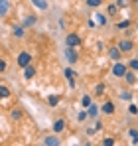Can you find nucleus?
<instances>
[{
    "label": "nucleus",
    "instance_id": "obj_1",
    "mask_svg": "<svg viewBox=\"0 0 138 146\" xmlns=\"http://www.w3.org/2000/svg\"><path fill=\"white\" fill-rule=\"evenodd\" d=\"M63 57L67 59L69 65H75L79 61V53H77V48H71V46H65L63 48Z\"/></svg>",
    "mask_w": 138,
    "mask_h": 146
},
{
    "label": "nucleus",
    "instance_id": "obj_2",
    "mask_svg": "<svg viewBox=\"0 0 138 146\" xmlns=\"http://www.w3.org/2000/svg\"><path fill=\"white\" fill-rule=\"evenodd\" d=\"M126 71H128V63H122V61H115V65L111 69V73L115 75L116 79H124Z\"/></svg>",
    "mask_w": 138,
    "mask_h": 146
},
{
    "label": "nucleus",
    "instance_id": "obj_3",
    "mask_svg": "<svg viewBox=\"0 0 138 146\" xmlns=\"http://www.w3.org/2000/svg\"><path fill=\"white\" fill-rule=\"evenodd\" d=\"M16 63H18L22 69L28 67V65H32V53H30V51H20L18 57H16Z\"/></svg>",
    "mask_w": 138,
    "mask_h": 146
},
{
    "label": "nucleus",
    "instance_id": "obj_4",
    "mask_svg": "<svg viewBox=\"0 0 138 146\" xmlns=\"http://www.w3.org/2000/svg\"><path fill=\"white\" fill-rule=\"evenodd\" d=\"M79 44H81V36H79V34H75V32H73V34H67V36H65V46L77 48Z\"/></svg>",
    "mask_w": 138,
    "mask_h": 146
},
{
    "label": "nucleus",
    "instance_id": "obj_5",
    "mask_svg": "<svg viewBox=\"0 0 138 146\" xmlns=\"http://www.w3.org/2000/svg\"><path fill=\"white\" fill-rule=\"evenodd\" d=\"M116 46L120 48V51H122V53H130V51L134 49L132 40H118V42H116Z\"/></svg>",
    "mask_w": 138,
    "mask_h": 146
},
{
    "label": "nucleus",
    "instance_id": "obj_6",
    "mask_svg": "<svg viewBox=\"0 0 138 146\" xmlns=\"http://www.w3.org/2000/svg\"><path fill=\"white\" fill-rule=\"evenodd\" d=\"M109 57L113 59V61H120L122 59V51L118 46H109Z\"/></svg>",
    "mask_w": 138,
    "mask_h": 146
},
{
    "label": "nucleus",
    "instance_id": "obj_7",
    "mask_svg": "<svg viewBox=\"0 0 138 146\" xmlns=\"http://www.w3.org/2000/svg\"><path fill=\"white\" fill-rule=\"evenodd\" d=\"M115 111H116V107H115L113 101H105L103 107H101V113L103 115H115Z\"/></svg>",
    "mask_w": 138,
    "mask_h": 146
},
{
    "label": "nucleus",
    "instance_id": "obj_8",
    "mask_svg": "<svg viewBox=\"0 0 138 146\" xmlns=\"http://www.w3.org/2000/svg\"><path fill=\"white\" fill-rule=\"evenodd\" d=\"M42 144H44V146H59V144H61V140H59L55 134H49V136H46V138L42 140Z\"/></svg>",
    "mask_w": 138,
    "mask_h": 146
},
{
    "label": "nucleus",
    "instance_id": "obj_9",
    "mask_svg": "<svg viewBox=\"0 0 138 146\" xmlns=\"http://www.w3.org/2000/svg\"><path fill=\"white\" fill-rule=\"evenodd\" d=\"M99 113H101V107H99V105L91 103V105L87 107V115H89V119H97V117H99Z\"/></svg>",
    "mask_w": 138,
    "mask_h": 146
},
{
    "label": "nucleus",
    "instance_id": "obj_10",
    "mask_svg": "<svg viewBox=\"0 0 138 146\" xmlns=\"http://www.w3.org/2000/svg\"><path fill=\"white\" fill-rule=\"evenodd\" d=\"M8 14H10V2L8 0H0V16L6 18Z\"/></svg>",
    "mask_w": 138,
    "mask_h": 146
},
{
    "label": "nucleus",
    "instance_id": "obj_11",
    "mask_svg": "<svg viewBox=\"0 0 138 146\" xmlns=\"http://www.w3.org/2000/svg\"><path fill=\"white\" fill-rule=\"evenodd\" d=\"M124 81H126L128 85H134V83H136V71L128 67V71H126V75H124Z\"/></svg>",
    "mask_w": 138,
    "mask_h": 146
},
{
    "label": "nucleus",
    "instance_id": "obj_12",
    "mask_svg": "<svg viewBox=\"0 0 138 146\" xmlns=\"http://www.w3.org/2000/svg\"><path fill=\"white\" fill-rule=\"evenodd\" d=\"M65 126H67V124H65L63 119H57V121L53 122V132H55V134H59V132H63V130H65Z\"/></svg>",
    "mask_w": 138,
    "mask_h": 146
},
{
    "label": "nucleus",
    "instance_id": "obj_13",
    "mask_svg": "<svg viewBox=\"0 0 138 146\" xmlns=\"http://www.w3.org/2000/svg\"><path fill=\"white\" fill-rule=\"evenodd\" d=\"M36 77V67L34 65H28V67H24V79H34Z\"/></svg>",
    "mask_w": 138,
    "mask_h": 146
},
{
    "label": "nucleus",
    "instance_id": "obj_14",
    "mask_svg": "<svg viewBox=\"0 0 138 146\" xmlns=\"http://www.w3.org/2000/svg\"><path fill=\"white\" fill-rule=\"evenodd\" d=\"M24 30H26V26H24V24H16L14 28H12L14 38H24Z\"/></svg>",
    "mask_w": 138,
    "mask_h": 146
},
{
    "label": "nucleus",
    "instance_id": "obj_15",
    "mask_svg": "<svg viewBox=\"0 0 138 146\" xmlns=\"http://www.w3.org/2000/svg\"><path fill=\"white\" fill-rule=\"evenodd\" d=\"M30 2H32V4L38 8V10H47V8H49L47 0H30Z\"/></svg>",
    "mask_w": 138,
    "mask_h": 146
},
{
    "label": "nucleus",
    "instance_id": "obj_16",
    "mask_svg": "<svg viewBox=\"0 0 138 146\" xmlns=\"http://www.w3.org/2000/svg\"><path fill=\"white\" fill-rule=\"evenodd\" d=\"M36 22H38V18H36V16H26L22 24L26 26V28H32V26H36Z\"/></svg>",
    "mask_w": 138,
    "mask_h": 146
},
{
    "label": "nucleus",
    "instance_id": "obj_17",
    "mask_svg": "<svg viewBox=\"0 0 138 146\" xmlns=\"http://www.w3.org/2000/svg\"><path fill=\"white\" fill-rule=\"evenodd\" d=\"M10 117H12V121H22L24 113L20 109H12V111H10Z\"/></svg>",
    "mask_w": 138,
    "mask_h": 146
},
{
    "label": "nucleus",
    "instance_id": "obj_18",
    "mask_svg": "<svg viewBox=\"0 0 138 146\" xmlns=\"http://www.w3.org/2000/svg\"><path fill=\"white\" fill-rule=\"evenodd\" d=\"M0 97H2V99H8V97H10V89H8L4 83L0 85Z\"/></svg>",
    "mask_w": 138,
    "mask_h": 146
},
{
    "label": "nucleus",
    "instance_id": "obj_19",
    "mask_svg": "<svg viewBox=\"0 0 138 146\" xmlns=\"http://www.w3.org/2000/svg\"><path fill=\"white\" fill-rule=\"evenodd\" d=\"M118 97L122 99V101H128V103H130V101H132V93H130V91H120Z\"/></svg>",
    "mask_w": 138,
    "mask_h": 146
},
{
    "label": "nucleus",
    "instance_id": "obj_20",
    "mask_svg": "<svg viewBox=\"0 0 138 146\" xmlns=\"http://www.w3.org/2000/svg\"><path fill=\"white\" fill-rule=\"evenodd\" d=\"M128 136L132 138V144H138V130L136 128H130L128 130Z\"/></svg>",
    "mask_w": 138,
    "mask_h": 146
},
{
    "label": "nucleus",
    "instance_id": "obj_21",
    "mask_svg": "<svg viewBox=\"0 0 138 146\" xmlns=\"http://www.w3.org/2000/svg\"><path fill=\"white\" fill-rule=\"evenodd\" d=\"M85 4H87L89 8H99V6L103 4V0H85Z\"/></svg>",
    "mask_w": 138,
    "mask_h": 146
},
{
    "label": "nucleus",
    "instance_id": "obj_22",
    "mask_svg": "<svg viewBox=\"0 0 138 146\" xmlns=\"http://www.w3.org/2000/svg\"><path fill=\"white\" fill-rule=\"evenodd\" d=\"M107 12H109V16H115L116 12H118V6H116V4H109V8H107Z\"/></svg>",
    "mask_w": 138,
    "mask_h": 146
},
{
    "label": "nucleus",
    "instance_id": "obj_23",
    "mask_svg": "<svg viewBox=\"0 0 138 146\" xmlns=\"http://www.w3.org/2000/svg\"><path fill=\"white\" fill-rule=\"evenodd\" d=\"M95 95H105V83H99L95 87Z\"/></svg>",
    "mask_w": 138,
    "mask_h": 146
},
{
    "label": "nucleus",
    "instance_id": "obj_24",
    "mask_svg": "<svg viewBox=\"0 0 138 146\" xmlns=\"http://www.w3.org/2000/svg\"><path fill=\"white\" fill-rule=\"evenodd\" d=\"M93 103V99L89 97V95H85V97L81 99V105H83V107H85V109H87V107H89V105H91Z\"/></svg>",
    "mask_w": 138,
    "mask_h": 146
},
{
    "label": "nucleus",
    "instance_id": "obj_25",
    "mask_svg": "<svg viewBox=\"0 0 138 146\" xmlns=\"http://www.w3.org/2000/svg\"><path fill=\"white\" fill-rule=\"evenodd\" d=\"M128 26H130V20H122V22L116 24V28H118V30H126Z\"/></svg>",
    "mask_w": 138,
    "mask_h": 146
},
{
    "label": "nucleus",
    "instance_id": "obj_26",
    "mask_svg": "<svg viewBox=\"0 0 138 146\" xmlns=\"http://www.w3.org/2000/svg\"><path fill=\"white\" fill-rule=\"evenodd\" d=\"M128 67H130V69H134V71H138V57H134V59H130V61H128Z\"/></svg>",
    "mask_w": 138,
    "mask_h": 146
},
{
    "label": "nucleus",
    "instance_id": "obj_27",
    "mask_svg": "<svg viewBox=\"0 0 138 146\" xmlns=\"http://www.w3.org/2000/svg\"><path fill=\"white\" fill-rule=\"evenodd\" d=\"M128 113H130V115H138V105L130 103V105H128Z\"/></svg>",
    "mask_w": 138,
    "mask_h": 146
},
{
    "label": "nucleus",
    "instance_id": "obj_28",
    "mask_svg": "<svg viewBox=\"0 0 138 146\" xmlns=\"http://www.w3.org/2000/svg\"><path fill=\"white\" fill-rule=\"evenodd\" d=\"M87 117H89V115H87V111H81V113L77 115V121L83 122V121H87Z\"/></svg>",
    "mask_w": 138,
    "mask_h": 146
},
{
    "label": "nucleus",
    "instance_id": "obj_29",
    "mask_svg": "<svg viewBox=\"0 0 138 146\" xmlns=\"http://www.w3.org/2000/svg\"><path fill=\"white\" fill-rule=\"evenodd\" d=\"M63 75H65V77H67V79H73V77H75V71H73V69H65V71H63Z\"/></svg>",
    "mask_w": 138,
    "mask_h": 146
},
{
    "label": "nucleus",
    "instance_id": "obj_30",
    "mask_svg": "<svg viewBox=\"0 0 138 146\" xmlns=\"http://www.w3.org/2000/svg\"><path fill=\"white\" fill-rule=\"evenodd\" d=\"M57 103H59V97H55V95H51V97H49V105H51V107H55Z\"/></svg>",
    "mask_w": 138,
    "mask_h": 146
},
{
    "label": "nucleus",
    "instance_id": "obj_31",
    "mask_svg": "<svg viewBox=\"0 0 138 146\" xmlns=\"http://www.w3.org/2000/svg\"><path fill=\"white\" fill-rule=\"evenodd\" d=\"M115 144V138H105L103 140V146H113Z\"/></svg>",
    "mask_w": 138,
    "mask_h": 146
},
{
    "label": "nucleus",
    "instance_id": "obj_32",
    "mask_svg": "<svg viewBox=\"0 0 138 146\" xmlns=\"http://www.w3.org/2000/svg\"><path fill=\"white\" fill-rule=\"evenodd\" d=\"M97 20H99V24H101V26H105V24H107V18H105L103 14H99V16H97Z\"/></svg>",
    "mask_w": 138,
    "mask_h": 146
},
{
    "label": "nucleus",
    "instance_id": "obj_33",
    "mask_svg": "<svg viewBox=\"0 0 138 146\" xmlns=\"http://www.w3.org/2000/svg\"><path fill=\"white\" fill-rule=\"evenodd\" d=\"M6 67H8V65H6V59H0V73L6 71Z\"/></svg>",
    "mask_w": 138,
    "mask_h": 146
},
{
    "label": "nucleus",
    "instance_id": "obj_34",
    "mask_svg": "<svg viewBox=\"0 0 138 146\" xmlns=\"http://www.w3.org/2000/svg\"><path fill=\"white\" fill-rule=\"evenodd\" d=\"M126 4H128L126 0H116V6H118V8H126Z\"/></svg>",
    "mask_w": 138,
    "mask_h": 146
},
{
    "label": "nucleus",
    "instance_id": "obj_35",
    "mask_svg": "<svg viewBox=\"0 0 138 146\" xmlns=\"http://www.w3.org/2000/svg\"><path fill=\"white\" fill-rule=\"evenodd\" d=\"M69 81V87H71V89H75V79H67Z\"/></svg>",
    "mask_w": 138,
    "mask_h": 146
},
{
    "label": "nucleus",
    "instance_id": "obj_36",
    "mask_svg": "<svg viewBox=\"0 0 138 146\" xmlns=\"http://www.w3.org/2000/svg\"><path fill=\"white\" fill-rule=\"evenodd\" d=\"M136 4H138V0H136Z\"/></svg>",
    "mask_w": 138,
    "mask_h": 146
}]
</instances>
